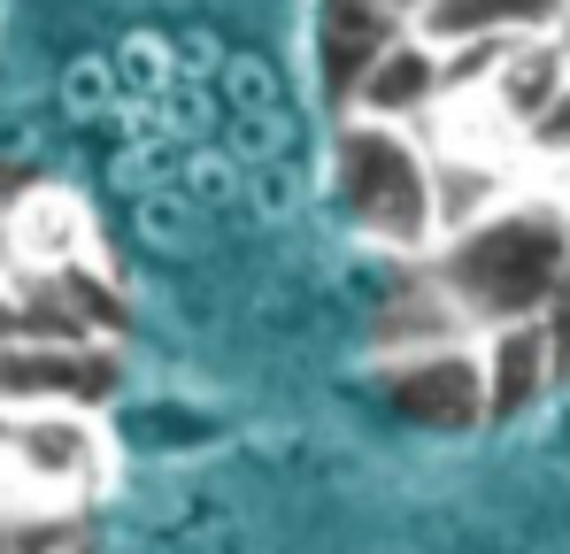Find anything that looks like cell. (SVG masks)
I'll use <instances>...</instances> for the list:
<instances>
[{"mask_svg":"<svg viewBox=\"0 0 570 554\" xmlns=\"http://www.w3.org/2000/svg\"><path fill=\"white\" fill-rule=\"evenodd\" d=\"M432 270L455 293L463 324L493 332V324H524L570 300V200L556 185L517 192L509 208H493L485 224L455 231L432 247Z\"/></svg>","mask_w":570,"mask_h":554,"instance_id":"cell-1","label":"cell"},{"mask_svg":"<svg viewBox=\"0 0 570 554\" xmlns=\"http://www.w3.org/2000/svg\"><path fill=\"white\" fill-rule=\"evenodd\" d=\"M332 208L385 263L440 247V155L416 123L340 116L332 131Z\"/></svg>","mask_w":570,"mask_h":554,"instance_id":"cell-2","label":"cell"},{"mask_svg":"<svg viewBox=\"0 0 570 554\" xmlns=\"http://www.w3.org/2000/svg\"><path fill=\"white\" fill-rule=\"evenodd\" d=\"M108 485V432L86 408H8L0 416V493L8 508L78 516Z\"/></svg>","mask_w":570,"mask_h":554,"instance_id":"cell-3","label":"cell"},{"mask_svg":"<svg viewBox=\"0 0 570 554\" xmlns=\"http://www.w3.org/2000/svg\"><path fill=\"white\" fill-rule=\"evenodd\" d=\"M124 369L100 332H16L0 339V416L8 408H86L116 400Z\"/></svg>","mask_w":570,"mask_h":554,"instance_id":"cell-4","label":"cell"},{"mask_svg":"<svg viewBox=\"0 0 570 554\" xmlns=\"http://www.w3.org/2000/svg\"><path fill=\"white\" fill-rule=\"evenodd\" d=\"M379 385L393 400L401 424L416 432H440V439H463L485 416V363H478V339H440V347H416V355H379Z\"/></svg>","mask_w":570,"mask_h":554,"instance_id":"cell-5","label":"cell"},{"mask_svg":"<svg viewBox=\"0 0 570 554\" xmlns=\"http://www.w3.org/2000/svg\"><path fill=\"white\" fill-rule=\"evenodd\" d=\"M448 108V47L432 31H401L379 62L363 70V86L347 92L340 116H379V123H432Z\"/></svg>","mask_w":570,"mask_h":554,"instance_id":"cell-6","label":"cell"},{"mask_svg":"<svg viewBox=\"0 0 570 554\" xmlns=\"http://www.w3.org/2000/svg\"><path fill=\"white\" fill-rule=\"evenodd\" d=\"M401 31L409 23H393L379 0H308V47H316V78H324L332 116L347 108V92L363 86V70L379 62Z\"/></svg>","mask_w":570,"mask_h":554,"instance_id":"cell-7","label":"cell"},{"mask_svg":"<svg viewBox=\"0 0 570 554\" xmlns=\"http://www.w3.org/2000/svg\"><path fill=\"white\" fill-rule=\"evenodd\" d=\"M563 16L570 0H432L416 31H432L440 47H478V39H548Z\"/></svg>","mask_w":570,"mask_h":554,"instance_id":"cell-8","label":"cell"},{"mask_svg":"<svg viewBox=\"0 0 570 554\" xmlns=\"http://www.w3.org/2000/svg\"><path fill=\"white\" fill-rule=\"evenodd\" d=\"M517 147H524V162H532V178L556 185L563 192L570 185V86L548 92L532 116H524V131H517Z\"/></svg>","mask_w":570,"mask_h":554,"instance_id":"cell-9","label":"cell"},{"mask_svg":"<svg viewBox=\"0 0 570 554\" xmlns=\"http://www.w3.org/2000/svg\"><path fill=\"white\" fill-rule=\"evenodd\" d=\"M86 540L78 516H55V508H0V554H70Z\"/></svg>","mask_w":570,"mask_h":554,"instance_id":"cell-10","label":"cell"},{"mask_svg":"<svg viewBox=\"0 0 570 554\" xmlns=\"http://www.w3.org/2000/svg\"><path fill=\"white\" fill-rule=\"evenodd\" d=\"M16 332H62V324H47L39 308H23V300L8 293V277H0V339H16Z\"/></svg>","mask_w":570,"mask_h":554,"instance_id":"cell-11","label":"cell"},{"mask_svg":"<svg viewBox=\"0 0 570 554\" xmlns=\"http://www.w3.org/2000/svg\"><path fill=\"white\" fill-rule=\"evenodd\" d=\"M385 16H393V23H409V31H416V23H424V16H432V0H379Z\"/></svg>","mask_w":570,"mask_h":554,"instance_id":"cell-12","label":"cell"},{"mask_svg":"<svg viewBox=\"0 0 570 554\" xmlns=\"http://www.w3.org/2000/svg\"><path fill=\"white\" fill-rule=\"evenodd\" d=\"M556 55H563V78H570V16L556 23Z\"/></svg>","mask_w":570,"mask_h":554,"instance_id":"cell-13","label":"cell"},{"mask_svg":"<svg viewBox=\"0 0 570 554\" xmlns=\"http://www.w3.org/2000/svg\"><path fill=\"white\" fill-rule=\"evenodd\" d=\"M70 554H94V547H86V540H78V547H70Z\"/></svg>","mask_w":570,"mask_h":554,"instance_id":"cell-14","label":"cell"},{"mask_svg":"<svg viewBox=\"0 0 570 554\" xmlns=\"http://www.w3.org/2000/svg\"><path fill=\"white\" fill-rule=\"evenodd\" d=\"M0 508H8V493H0Z\"/></svg>","mask_w":570,"mask_h":554,"instance_id":"cell-15","label":"cell"}]
</instances>
